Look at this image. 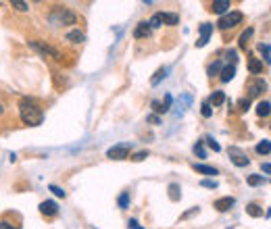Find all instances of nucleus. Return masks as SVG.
Listing matches in <instances>:
<instances>
[{
    "label": "nucleus",
    "mask_w": 271,
    "mask_h": 229,
    "mask_svg": "<svg viewBox=\"0 0 271 229\" xmlns=\"http://www.w3.org/2000/svg\"><path fill=\"white\" fill-rule=\"evenodd\" d=\"M169 198L173 200V202H178L180 198H181V190H180V183H169Z\"/></svg>",
    "instance_id": "21"
},
{
    "label": "nucleus",
    "mask_w": 271,
    "mask_h": 229,
    "mask_svg": "<svg viewBox=\"0 0 271 229\" xmlns=\"http://www.w3.org/2000/svg\"><path fill=\"white\" fill-rule=\"evenodd\" d=\"M265 181H267V179L263 177V175H248V177H246V183H248V186H252V188L263 186Z\"/></svg>",
    "instance_id": "22"
},
{
    "label": "nucleus",
    "mask_w": 271,
    "mask_h": 229,
    "mask_svg": "<svg viewBox=\"0 0 271 229\" xmlns=\"http://www.w3.org/2000/svg\"><path fill=\"white\" fill-rule=\"evenodd\" d=\"M151 107H152V111H154V113L163 114V107H161V102H159V100H152V104H151Z\"/></svg>",
    "instance_id": "38"
},
{
    "label": "nucleus",
    "mask_w": 271,
    "mask_h": 229,
    "mask_svg": "<svg viewBox=\"0 0 271 229\" xmlns=\"http://www.w3.org/2000/svg\"><path fill=\"white\" fill-rule=\"evenodd\" d=\"M0 229H17V227H13L11 223H6V221H0Z\"/></svg>",
    "instance_id": "44"
},
{
    "label": "nucleus",
    "mask_w": 271,
    "mask_h": 229,
    "mask_svg": "<svg viewBox=\"0 0 271 229\" xmlns=\"http://www.w3.org/2000/svg\"><path fill=\"white\" fill-rule=\"evenodd\" d=\"M236 204V198H232V196H225V198H219V200H215V208L219 210V213H227L232 206Z\"/></svg>",
    "instance_id": "10"
},
{
    "label": "nucleus",
    "mask_w": 271,
    "mask_h": 229,
    "mask_svg": "<svg viewBox=\"0 0 271 229\" xmlns=\"http://www.w3.org/2000/svg\"><path fill=\"white\" fill-rule=\"evenodd\" d=\"M248 71H250L252 75L263 73V63H261L259 58H250V60H248Z\"/></svg>",
    "instance_id": "19"
},
{
    "label": "nucleus",
    "mask_w": 271,
    "mask_h": 229,
    "mask_svg": "<svg viewBox=\"0 0 271 229\" xmlns=\"http://www.w3.org/2000/svg\"><path fill=\"white\" fill-rule=\"evenodd\" d=\"M161 21H163V25H178L180 23V15H176V13H161Z\"/></svg>",
    "instance_id": "18"
},
{
    "label": "nucleus",
    "mask_w": 271,
    "mask_h": 229,
    "mask_svg": "<svg viewBox=\"0 0 271 229\" xmlns=\"http://www.w3.org/2000/svg\"><path fill=\"white\" fill-rule=\"evenodd\" d=\"M194 154L198 158H207V150H205V146H203V140H198V142L194 144Z\"/></svg>",
    "instance_id": "26"
},
{
    "label": "nucleus",
    "mask_w": 271,
    "mask_h": 229,
    "mask_svg": "<svg viewBox=\"0 0 271 229\" xmlns=\"http://www.w3.org/2000/svg\"><path fill=\"white\" fill-rule=\"evenodd\" d=\"M169 73V67H161V69H156V73L151 77V86H159L165 77H167Z\"/></svg>",
    "instance_id": "14"
},
{
    "label": "nucleus",
    "mask_w": 271,
    "mask_h": 229,
    "mask_svg": "<svg viewBox=\"0 0 271 229\" xmlns=\"http://www.w3.org/2000/svg\"><path fill=\"white\" fill-rule=\"evenodd\" d=\"M225 102V94L221 92V90H217V92H213V96H211V100H209V104H213V107H221V104Z\"/></svg>",
    "instance_id": "20"
},
{
    "label": "nucleus",
    "mask_w": 271,
    "mask_h": 229,
    "mask_svg": "<svg viewBox=\"0 0 271 229\" xmlns=\"http://www.w3.org/2000/svg\"><path fill=\"white\" fill-rule=\"evenodd\" d=\"M192 169H194L196 173H203V175H217V173H219V171L215 169V167H211V165H200V163H198V165L194 163V165H192Z\"/></svg>",
    "instance_id": "15"
},
{
    "label": "nucleus",
    "mask_w": 271,
    "mask_h": 229,
    "mask_svg": "<svg viewBox=\"0 0 271 229\" xmlns=\"http://www.w3.org/2000/svg\"><path fill=\"white\" fill-rule=\"evenodd\" d=\"M257 152H259V154H265V156L271 152V144H269V140H263V142H259V144H257Z\"/></svg>",
    "instance_id": "25"
},
{
    "label": "nucleus",
    "mask_w": 271,
    "mask_h": 229,
    "mask_svg": "<svg viewBox=\"0 0 271 229\" xmlns=\"http://www.w3.org/2000/svg\"><path fill=\"white\" fill-rule=\"evenodd\" d=\"M248 107H250V100H248V98H242V100H240V111H242V113L248 111Z\"/></svg>",
    "instance_id": "40"
},
{
    "label": "nucleus",
    "mask_w": 271,
    "mask_h": 229,
    "mask_svg": "<svg viewBox=\"0 0 271 229\" xmlns=\"http://www.w3.org/2000/svg\"><path fill=\"white\" fill-rule=\"evenodd\" d=\"M146 121L152 123V125H161V117H159V114H148Z\"/></svg>",
    "instance_id": "36"
},
{
    "label": "nucleus",
    "mask_w": 271,
    "mask_h": 229,
    "mask_svg": "<svg viewBox=\"0 0 271 229\" xmlns=\"http://www.w3.org/2000/svg\"><path fill=\"white\" fill-rule=\"evenodd\" d=\"M19 117L25 125L30 127H36V125H42V121H44V113L42 109L36 104V100L31 98H23L19 102Z\"/></svg>",
    "instance_id": "1"
},
{
    "label": "nucleus",
    "mask_w": 271,
    "mask_h": 229,
    "mask_svg": "<svg viewBox=\"0 0 271 229\" xmlns=\"http://www.w3.org/2000/svg\"><path fill=\"white\" fill-rule=\"evenodd\" d=\"M48 21L50 25L55 28H63V25H75L77 23V15L67 6H55L48 15Z\"/></svg>",
    "instance_id": "2"
},
{
    "label": "nucleus",
    "mask_w": 271,
    "mask_h": 229,
    "mask_svg": "<svg viewBox=\"0 0 271 229\" xmlns=\"http://www.w3.org/2000/svg\"><path fill=\"white\" fill-rule=\"evenodd\" d=\"M48 190L55 194V196H59V198H65V190L63 188H59V186H55V183H52V186H48Z\"/></svg>",
    "instance_id": "33"
},
{
    "label": "nucleus",
    "mask_w": 271,
    "mask_h": 229,
    "mask_svg": "<svg viewBox=\"0 0 271 229\" xmlns=\"http://www.w3.org/2000/svg\"><path fill=\"white\" fill-rule=\"evenodd\" d=\"M267 90V84L263 82L261 77H252L250 82H248V100L250 98H257V96H261Z\"/></svg>",
    "instance_id": "6"
},
{
    "label": "nucleus",
    "mask_w": 271,
    "mask_h": 229,
    "mask_svg": "<svg viewBox=\"0 0 271 229\" xmlns=\"http://www.w3.org/2000/svg\"><path fill=\"white\" fill-rule=\"evenodd\" d=\"M67 40L71 44H82L86 40V36H84V31H80V29H71V31H67Z\"/></svg>",
    "instance_id": "16"
},
{
    "label": "nucleus",
    "mask_w": 271,
    "mask_h": 229,
    "mask_svg": "<svg viewBox=\"0 0 271 229\" xmlns=\"http://www.w3.org/2000/svg\"><path fill=\"white\" fill-rule=\"evenodd\" d=\"M117 204H119V208H127L129 206V192L121 194V196L117 198Z\"/></svg>",
    "instance_id": "28"
},
{
    "label": "nucleus",
    "mask_w": 271,
    "mask_h": 229,
    "mask_svg": "<svg viewBox=\"0 0 271 229\" xmlns=\"http://www.w3.org/2000/svg\"><path fill=\"white\" fill-rule=\"evenodd\" d=\"M230 8H232V2H230V0H215L213 6H211V11L217 13V15H225L227 11H230Z\"/></svg>",
    "instance_id": "11"
},
{
    "label": "nucleus",
    "mask_w": 271,
    "mask_h": 229,
    "mask_svg": "<svg viewBox=\"0 0 271 229\" xmlns=\"http://www.w3.org/2000/svg\"><path fill=\"white\" fill-rule=\"evenodd\" d=\"M234 75H236V65H225V67L221 69V71H219V79H221L223 84L232 82Z\"/></svg>",
    "instance_id": "13"
},
{
    "label": "nucleus",
    "mask_w": 271,
    "mask_h": 229,
    "mask_svg": "<svg viewBox=\"0 0 271 229\" xmlns=\"http://www.w3.org/2000/svg\"><path fill=\"white\" fill-rule=\"evenodd\" d=\"M192 215H198V208H196V206H194V208H190L188 213H183L181 219H188V217H192Z\"/></svg>",
    "instance_id": "42"
},
{
    "label": "nucleus",
    "mask_w": 271,
    "mask_h": 229,
    "mask_svg": "<svg viewBox=\"0 0 271 229\" xmlns=\"http://www.w3.org/2000/svg\"><path fill=\"white\" fill-rule=\"evenodd\" d=\"M144 158H148V150H140V152H134V154H132V161H134V163H142Z\"/></svg>",
    "instance_id": "30"
},
{
    "label": "nucleus",
    "mask_w": 271,
    "mask_h": 229,
    "mask_svg": "<svg viewBox=\"0 0 271 229\" xmlns=\"http://www.w3.org/2000/svg\"><path fill=\"white\" fill-rule=\"evenodd\" d=\"M227 58L232 60V65H236V60H238V55H236V50H230V52H227Z\"/></svg>",
    "instance_id": "41"
},
{
    "label": "nucleus",
    "mask_w": 271,
    "mask_h": 229,
    "mask_svg": "<svg viewBox=\"0 0 271 229\" xmlns=\"http://www.w3.org/2000/svg\"><path fill=\"white\" fill-rule=\"evenodd\" d=\"M30 48H33L36 52H40L42 57H48V58H55V60H60L63 58V55L55 48V46H50V44L46 42H40V40H31L30 42Z\"/></svg>",
    "instance_id": "3"
},
{
    "label": "nucleus",
    "mask_w": 271,
    "mask_h": 229,
    "mask_svg": "<svg viewBox=\"0 0 271 229\" xmlns=\"http://www.w3.org/2000/svg\"><path fill=\"white\" fill-rule=\"evenodd\" d=\"M127 227H129V229H144L142 225L136 221V219H129V221H127Z\"/></svg>",
    "instance_id": "39"
},
{
    "label": "nucleus",
    "mask_w": 271,
    "mask_h": 229,
    "mask_svg": "<svg viewBox=\"0 0 271 229\" xmlns=\"http://www.w3.org/2000/svg\"><path fill=\"white\" fill-rule=\"evenodd\" d=\"M269 109H271L269 100L259 102V107H257V114H259V117H269Z\"/></svg>",
    "instance_id": "23"
},
{
    "label": "nucleus",
    "mask_w": 271,
    "mask_h": 229,
    "mask_svg": "<svg viewBox=\"0 0 271 229\" xmlns=\"http://www.w3.org/2000/svg\"><path fill=\"white\" fill-rule=\"evenodd\" d=\"M259 52H261V57H263L265 65H269L271 63V48H269V44L267 42H261L259 44ZM263 60H261V63H263Z\"/></svg>",
    "instance_id": "17"
},
{
    "label": "nucleus",
    "mask_w": 271,
    "mask_h": 229,
    "mask_svg": "<svg viewBox=\"0 0 271 229\" xmlns=\"http://www.w3.org/2000/svg\"><path fill=\"white\" fill-rule=\"evenodd\" d=\"M250 36H252V28H248L246 31L240 36V48H246L248 46V40H250Z\"/></svg>",
    "instance_id": "27"
},
{
    "label": "nucleus",
    "mask_w": 271,
    "mask_h": 229,
    "mask_svg": "<svg viewBox=\"0 0 271 229\" xmlns=\"http://www.w3.org/2000/svg\"><path fill=\"white\" fill-rule=\"evenodd\" d=\"M261 169H263L265 175H269V173H271V165H269V163H263V165H261Z\"/></svg>",
    "instance_id": "43"
},
{
    "label": "nucleus",
    "mask_w": 271,
    "mask_h": 229,
    "mask_svg": "<svg viewBox=\"0 0 271 229\" xmlns=\"http://www.w3.org/2000/svg\"><path fill=\"white\" fill-rule=\"evenodd\" d=\"M227 152H230V158H232V163H234L236 167H246V165H250V158H248L246 154H244V152L240 150V148L232 146Z\"/></svg>",
    "instance_id": "7"
},
{
    "label": "nucleus",
    "mask_w": 271,
    "mask_h": 229,
    "mask_svg": "<svg viewBox=\"0 0 271 229\" xmlns=\"http://www.w3.org/2000/svg\"><path fill=\"white\" fill-rule=\"evenodd\" d=\"M246 213H248L250 217H263V208H261L259 204H255V202H252V204H248V206H246Z\"/></svg>",
    "instance_id": "24"
},
{
    "label": "nucleus",
    "mask_w": 271,
    "mask_h": 229,
    "mask_svg": "<svg viewBox=\"0 0 271 229\" xmlns=\"http://www.w3.org/2000/svg\"><path fill=\"white\" fill-rule=\"evenodd\" d=\"M0 114H2V104H0Z\"/></svg>",
    "instance_id": "45"
},
{
    "label": "nucleus",
    "mask_w": 271,
    "mask_h": 229,
    "mask_svg": "<svg viewBox=\"0 0 271 229\" xmlns=\"http://www.w3.org/2000/svg\"><path fill=\"white\" fill-rule=\"evenodd\" d=\"M151 25H148V21H142V23H138V28L134 29V38H148V36H151Z\"/></svg>",
    "instance_id": "12"
},
{
    "label": "nucleus",
    "mask_w": 271,
    "mask_h": 229,
    "mask_svg": "<svg viewBox=\"0 0 271 229\" xmlns=\"http://www.w3.org/2000/svg\"><path fill=\"white\" fill-rule=\"evenodd\" d=\"M129 150H132V144L129 142H123V144H117L107 150V156L113 158V161H123V158L129 156Z\"/></svg>",
    "instance_id": "5"
},
{
    "label": "nucleus",
    "mask_w": 271,
    "mask_h": 229,
    "mask_svg": "<svg viewBox=\"0 0 271 229\" xmlns=\"http://www.w3.org/2000/svg\"><path fill=\"white\" fill-rule=\"evenodd\" d=\"M200 186L209 188V190H217V186H219V183H217L215 179H203V181H200Z\"/></svg>",
    "instance_id": "32"
},
{
    "label": "nucleus",
    "mask_w": 271,
    "mask_h": 229,
    "mask_svg": "<svg viewBox=\"0 0 271 229\" xmlns=\"http://www.w3.org/2000/svg\"><path fill=\"white\" fill-rule=\"evenodd\" d=\"M213 111H211V104L209 102H203V117H211Z\"/></svg>",
    "instance_id": "37"
},
{
    "label": "nucleus",
    "mask_w": 271,
    "mask_h": 229,
    "mask_svg": "<svg viewBox=\"0 0 271 229\" xmlns=\"http://www.w3.org/2000/svg\"><path fill=\"white\" fill-rule=\"evenodd\" d=\"M11 4H13V8H17L19 13H25V11L30 8V4H28V2H21V0H13Z\"/></svg>",
    "instance_id": "29"
},
{
    "label": "nucleus",
    "mask_w": 271,
    "mask_h": 229,
    "mask_svg": "<svg viewBox=\"0 0 271 229\" xmlns=\"http://www.w3.org/2000/svg\"><path fill=\"white\" fill-rule=\"evenodd\" d=\"M242 19H244V15L240 11H230V13H225L219 19L217 28H219V29H232V28H236V25H240Z\"/></svg>",
    "instance_id": "4"
},
{
    "label": "nucleus",
    "mask_w": 271,
    "mask_h": 229,
    "mask_svg": "<svg viewBox=\"0 0 271 229\" xmlns=\"http://www.w3.org/2000/svg\"><path fill=\"white\" fill-rule=\"evenodd\" d=\"M171 104H173V98H171V94L165 96V102H161V107H163V113H167L171 109Z\"/></svg>",
    "instance_id": "34"
},
{
    "label": "nucleus",
    "mask_w": 271,
    "mask_h": 229,
    "mask_svg": "<svg viewBox=\"0 0 271 229\" xmlns=\"http://www.w3.org/2000/svg\"><path fill=\"white\" fill-rule=\"evenodd\" d=\"M221 69H223V65L219 63V60H217V63H213L211 67H209V75H219V71H221Z\"/></svg>",
    "instance_id": "31"
},
{
    "label": "nucleus",
    "mask_w": 271,
    "mask_h": 229,
    "mask_svg": "<svg viewBox=\"0 0 271 229\" xmlns=\"http://www.w3.org/2000/svg\"><path fill=\"white\" fill-rule=\"evenodd\" d=\"M211 33H213V25H211V23H203V25H200V38L196 40V48L207 46V42H209V38H211Z\"/></svg>",
    "instance_id": "8"
},
{
    "label": "nucleus",
    "mask_w": 271,
    "mask_h": 229,
    "mask_svg": "<svg viewBox=\"0 0 271 229\" xmlns=\"http://www.w3.org/2000/svg\"><path fill=\"white\" fill-rule=\"evenodd\" d=\"M40 213L44 215V217H55L59 213V204H57L55 200H44L40 204Z\"/></svg>",
    "instance_id": "9"
},
{
    "label": "nucleus",
    "mask_w": 271,
    "mask_h": 229,
    "mask_svg": "<svg viewBox=\"0 0 271 229\" xmlns=\"http://www.w3.org/2000/svg\"><path fill=\"white\" fill-rule=\"evenodd\" d=\"M205 142L209 144V148H213V152H219V150H221V146H219V144H217V142H215V140H213L211 136H209V138L205 140Z\"/></svg>",
    "instance_id": "35"
}]
</instances>
